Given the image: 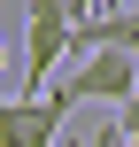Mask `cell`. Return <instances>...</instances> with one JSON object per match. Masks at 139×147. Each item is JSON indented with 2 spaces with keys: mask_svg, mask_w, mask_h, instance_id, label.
I'll use <instances>...</instances> for the list:
<instances>
[{
  "mask_svg": "<svg viewBox=\"0 0 139 147\" xmlns=\"http://www.w3.org/2000/svg\"><path fill=\"white\" fill-rule=\"evenodd\" d=\"M70 93H23V101H0V147H54L62 124H70Z\"/></svg>",
  "mask_w": 139,
  "mask_h": 147,
  "instance_id": "6da1fadb",
  "label": "cell"
},
{
  "mask_svg": "<svg viewBox=\"0 0 139 147\" xmlns=\"http://www.w3.org/2000/svg\"><path fill=\"white\" fill-rule=\"evenodd\" d=\"M62 54H70V0H31V23H23V93H39Z\"/></svg>",
  "mask_w": 139,
  "mask_h": 147,
  "instance_id": "7a4b0ae2",
  "label": "cell"
},
{
  "mask_svg": "<svg viewBox=\"0 0 139 147\" xmlns=\"http://www.w3.org/2000/svg\"><path fill=\"white\" fill-rule=\"evenodd\" d=\"M139 78V62L124 47H85V54H70V78H62V93L70 101H124Z\"/></svg>",
  "mask_w": 139,
  "mask_h": 147,
  "instance_id": "3957f363",
  "label": "cell"
},
{
  "mask_svg": "<svg viewBox=\"0 0 139 147\" xmlns=\"http://www.w3.org/2000/svg\"><path fill=\"white\" fill-rule=\"evenodd\" d=\"M116 140H139V78H132V93L116 101Z\"/></svg>",
  "mask_w": 139,
  "mask_h": 147,
  "instance_id": "277c9868",
  "label": "cell"
},
{
  "mask_svg": "<svg viewBox=\"0 0 139 147\" xmlns=\"http://www.w3.org/2000/svg\"><path fill=\"white\" fill-rule=\"evenodd\" d=\"M101 8H108V0H70V16H101Z\"/></svg>",
  "mask_w": 139,
  "mask_h": 147,
  "instance_id": "5b68a950",
  "label": "cell"
},
{
  "mask_svg": "<svg viewBox=\"0 0 139 147\" xmlns=\"http://www.w3.org/2000/svg\"><path fill=\"white\" fill-rule=\"evenodd\" d=\"M0 62H8V47H0Z\"/></svg>",
  "mask_w": 139,
  "mask_h": 147,
  "instance_id": "8992f818",
  "label": "cell"
}]
</instances>
